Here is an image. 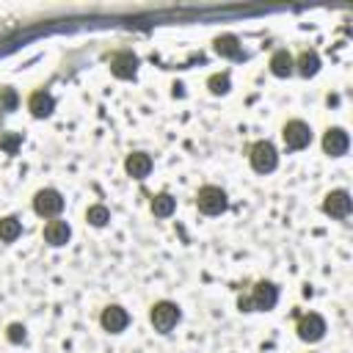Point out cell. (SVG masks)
Listing matches in <instances>:
<instances>
[{
    "label": "cell",
    "instance_id": "cell-1",
    "mask_svg": "<svg viewBox=\"0 0 353 353\" xmlns=\"http://www.w3.org/2000/svg\"><path fill=\"white\" fill-rule=\"evenodd\" d=\"M248 163H251V168L256 171V174H270V171H276L279 168V152H276V146L270 143V141H254L251 143V149H248Z\"/></svg>",
    "mask_w": 353,
    "mask_h": 353
},
{
    "label": "cell",
    "instance_id": "cell-2",
    "mask_svg": "<svg viewBox=\"0 0 353 353\" xmlns=\"http://www.w3.org/2000/svg\"><path fill=\"white\" fill-rule=\"evenodd\" d=\"M179 320H182V309H179L174 301H157V303H152V309H149V323H152V328L160 331V334H168Z\"/></svg>",
    "mask_w": 353,
    "mask_h": 353
},
{
    "label": "cell",
    "instance_id": "cell-3",
    "mask_svg": "<svg viewBox=\"0 0 353 353\" xmlns=\"http://www.w3.org/2000/svg\"><path fill=\"white\" fill-rule=\"evenodd\" d=\"M196 207H199V212H204V215H221V212H226V207H229L226 190L218 188V185H204V188H199V193H196Z\"/></svg>",
    "mask_w": 353,
    "mask_h": 353
},
{
    "label": "cell",
    "instance_id": "cell-4",
    "mask_svg": "<svg viewBox=\"0 0 353 353\" xmlns=\"http://www.w3.org/2000/svg\"><path fill=\"white\" fill-rule=\"evenodd\" d=\"M63 196H61V190H55V188H41V190H36V196H33V212L39 215V218H58L61 212H63Z\"/></svg>",
    "mask_w": 353,
    "mask_h": 353
},
{
    "label": "cell",
    "instance_id": "cell-5",
    "mask_svg": "<svg viewBox=\"0 0 353 353\" xmlns=\"http://www.w3.org/2000/svg\"><path fill=\"white\" fill-rule=\"evenodd\" d=\"M281 138H284V146L298 152V149H306L312 143V127L303 121V119H290L284 127H281Z\"/></svg>",
    "mask_w": 353,
    "mask_h": 353
},
{
    "label": "cell",
    "instance_id": "cell-6",
    "mask_svg": "<svg viewBox=\"0 0 353 353\" xmlns=\"http://www.w3.org/2000/svg\"><path fill=\"white\" fill-rule=\"evenodd\" d=\"M295 331H298V339L303 342H320L325 336V320L317 314V312H309V314H301L298 323H295Z\"/></svg>",
    "mask_w": 353,
    "mask_h": 353
},
{
    "label": "cell",
    "instance_id": "cell-7",
    "mask_svg": "<svg viewBox=\"0 0 353 353\" xmlns=\"http://www.w3.org/2000/svg\"><path fill=\"white\" fill-rule=\"evenodd\" d=\"M251 303H254V312H270L276 303H279V287L273 281H256L254 290H251Z\"/></svg>",
    "mask_w": 353,
    "mask_h": 353
},
{
    "label": "cell",
    "instance_id": "cell-8",
    "mask_svg": "<svg viewBox=\"0 0 353 353\" xmlns=\"http://www.w3.org/2000/svg\"><path fill=\"white\" fill-rule=\"evenodd\" d=\"M99 325H102L108 334H121V331L130 325V312H127L124 306H119V303H110V306L102 309Z\"/></svg>",
    "mask_w": 353,
    "mask_h": 353
},
{
    "label": "cell",
    "instance_id": "cell-9",
    "mask_svg": "<svg viewBox=\"0 0 353 353\" xmlns=\"http://www.w3.org/2000/svg\"><path fill=\"white\" fill-rule=\"evenodd\" d=\"M138 72V55L130 52V50H119L113 52L110 58V74L119 77V80H132Z\"/></svg>",
    "mask_w": 353,
    "mask_h": 353
},
{
    "label": "cell",
    "instance_id": "cell-10",
    "mask_svg": "<svg viewBox=\"0 0 353 353\" xmlns=\"http://www.w3.org/2000/svg\"><path fill=\"white\" fill-rule=\"evenodd\" d=\"M350 207H353L350 193L342 190V188L325 193V199H323V212L331 215V218H347V215H350Z\"/></svg>",
    "mask_w": 353,
    "mask_h": 353
},
{
    "label": "cell",
    "instance_id": "cell-11",
    "mask_svg": "<svg viewBox=\"0 0 353 353\" xmlns=\"http://www.w3.org/2000/svg\"><path fill=\"white\" fill-rule=\"evenodd\" d=\"M347 146H350V138H347V132L342 127H328L323 132V152L328 157H342L347 152Z\"/></svg>",
    "mask_w": 353,
    "mask_h": 353
},
{
    "label": "cell",
    "instance_id": "cell-12",
    "mask_svg": "<svg viewBox=\"0 0 353 353\" xmlns=\"http://www.w3.org/2000/svg\"><path fill=\"white\" fill-rule=\"evenodd\" d=\"M41 237H44V243H47V245L61 248V245H66V243H69V237H72V226H69L66 221H61V218H52V221H47V223H44Z\"/></svg>",
    "mask_w": 353,
    "mask_h": 353
},
{
    "label": "cell",
    "instance_id": "cell-13",
    "mask_svg": "<svg viewBox=\"0 0 353 353\" xmlns=\"http://www.w3.org/2000/svg\"><path fill=\"white\" fill-rule=\"evenodd\" d=\"M152 157L146 154V152H130L127 157H124V171H127V176H132V179H146L149 174H152Z\"/></svg>",
    "mask_w": 353,
    "mask_h": 353
},
{
    "label": "cell",
    "instance_id": "cell-14",
    "mask_svg": "<svg viewBox=\"0 0 353 353\" xmlns=\"http://www.w3.org/2000/svg\"><path fill=\"white\" fill-rule=\"evenodd\" d=\"M28 110H30V116H36V119L52 116V110H55V97H52L50 91H33V94L28 97Z\"/></svg>",
    "mask_w": 353,
    "mask_h": 353
},
{
    "label": "cell",
    "instance_id": "cell-15",
    "mask_svg": "<svg viewBox=\"0 0 353 353\" xmlns=\"http://www.w3.org/2000/svg\"><path fill=\"white\" fill-rule=\"evenodd\" d=\"M295 61V72L301 74V77H314L317 72H320V55H317V50H303L298 58H292Z\"/></svg>",
    "mask_w": 353,
    "mask_h": 353
},
{
    "label": "cell",
    "instance_id": "cell-16",
    "mask_svg": "<svg viewBox=\"0 0 353 353\" xmlns=\"http://www.w3.org/2000/svg\"><path fill=\"white\" fill-rule=\"evenodd\" d=\"M268 66H270V72H273L276 77H290V74L295 72V61H292V55H290L287 50H276V52L270 55Z\"/></svg>",
    "mask_w": 353,
    "mask_h": 353
},
{
    "label": "cell",
    "instance_id": "cell-17",
    "mask_svg": "<svg viewBox=\"0 0 353 353\" xmlns=\"http://www.w3.org/2000/svg\"><path fill=\"white\" fill-rule=\"evenodd\" d=\"M212 50H215L218 55H223V58H240V55H243L240 39H237V36H232V33L218 36V39L212 41Z\"/></svg>",
    "mask_w": 353,
    "mask_h": 353
},
{
    "label": "cell",
    "instance_id": "cell-18",
    "mask_svg": "<svg viewBox=\"0 0 353 353\" xmlns=\"http://www.w3.org/2000/svg\"><path fill=\"white\" fill-rule=\"evenodd\" d=\"M149 207H152V215L154 218H171L174 210H176V199L171 193H157V196H152Z\"/></svg>",
    "mask_w": 353,
    "mask_h": 353
},
{
    "label": "cell",
    "instance_id": "cell-19",
    "mask_svg": "<svg viewBox=\"0 0 353 353\" xmlns=\"http://www.w3.org/2000/svg\"><path fill=\"white\" fill-rule=\"evenodd\" d=\"M22 234V221L17 215H6L0 218V240L3 243H14Z\"/></svg>",
    "mask_w": 353,
    "mask_h": 353
},
{
    "label": "cell",
    "instance_id": "cell-20",
    "mask_svg": "<svg viewBox=\"0 0 353 353\" xmlns=\"http://www.w3.org/2000/svg\"><path fill=\"white\" fill-rule=\"evenodd\" d=\"M85 221H88L91 226L102 229V226H108V221H110V210H108L105 204H91V207L85 210Z\"/></svg>",
    "mask_w": 353,
    "mask_h": 353
},
{
    "label": "cell",
    "instance_id": "cell-21",
    "mask_svg": "<svg viewBox=\"0 0 353 353\" xmlns=\"http://www.w3.org/2000/svg\"><path fill=\"white\" fill-rule=\"evenodd\" d=\"M207 88H210L212 94H226V91L232 88V77H229V72H221V74H212V77L207 80Z\"/></svg>",
    "mask_w": 353,
    "mask_h": 353
},
{
    "label": "cell",
    "instance_id": "cell-22",
    "mask_svg": "<svg viewBox=\"0 0 353 353\" xmlns=\"http://www.w3.org/2000/svg\"><path fill=\"white\" fill-rule=\"evenodd\" d=\"M19 143H22V135H19V132H0V149H3V152L17 154Z\"/></svg>",
    "mask_w": 353,
    "mask_h": 353
},
{
    "label": "cell",
    "instance_id": "cell-23",
    "mask_svg": "<svg viewBox=\"0 0 353 353\" xmlns=\"http://www.w3.org/2000/svg\"><path fill=\"white\" fill-rule=\"evenodd\" d=\"M6 336H8V342H14V345H22V342L28 339V328H25L22 323H11V325L6 328Z\"/></svg>",
    "mask_w": 353,
    "mask_h": 353
},
{
    "label": "cell",
    "instance_id": "cell-24",
    "mask_svg": "<svg viewBox=\"0 0 353 353\" xmlns=\"http://www.w3.org/2000/svg\"><path fill=\"white\" fill-rule=\"evenodd\" d=\"M17 91L14 88H8V85H3L0 88V110H14L17 108Z\"/></svg>",
    "mask_w": 353,
    "mask_h": 353
},
{
    "label": "cell",
    "instance_id": "cell-25",
    "mask_svg": "<svg viewBox=\"0 0 353 353\" xmlns=\"http://www.w3.org/2000/svg\"><path fill=\"white\" fill-rule=\"evenodd\" d=\"M237 309H240V312H245V314H248V312H254L251 298H248V295H240V298H237Z\"/></svg>",
    "mask_w": 353,
    "mask_h": 353
}]
</instances>
